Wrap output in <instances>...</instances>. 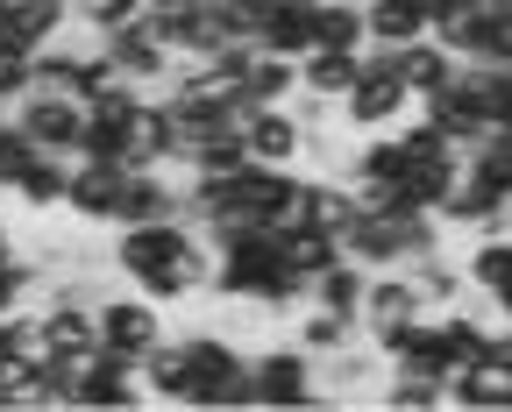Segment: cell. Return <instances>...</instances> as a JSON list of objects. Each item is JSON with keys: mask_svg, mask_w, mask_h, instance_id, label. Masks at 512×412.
Wrapping results in <instances>:
<instances>
[{"mask_svg": "<svg viewBox=\"0 0 512 412\" xmlns=\"http://www.w3.org/2000/svg\"><path fill=\"white\" fill-rule=\"evenodd\" d=\"M64 178H72V157H57V150H36L29 164H22V178L0 192V199H15L29 221H43V214H64Z\"/></svg>", "mask_w": 512, "mask_h": 412, "instance_id": "obj_13", "label": "cell"}, {"mask_svg": "<svg viewBox=\"0 0 512 412\" xmlns=\"http://www.w3.org/2000/svg\"><path fill=\"white\" fill-rule=\"evenodd\" d=\"M185 405H256L249 398V349L221 327H192L185 334Z\"/></svg>", "mask_w": 512, "mask_h": 412, "instance_id": "obj_3", "label": "cell"}, {"mask_svg": "<svg viewBox=\"0 0 512 412\" xmlns=\"http://www.w3.org/2000/svg\"><path fill=\"white\" fill-rule=\"evenodd\" d=\"M242 100H256V107H278V100H292L299 93V57H278V50H264L256 43L249 57H242Z\"/></svg>", "mask_w": 512, "mask_h": 412, "instance_id": "obj_17", "label": "cell"}, {"mask_svg": "<svg viewBox=\"0 0 512 412\" xmlns=\"http://www.w3.org/2000/svg\"><path fill=\"white\" fill-rule=\"evenodd\" d=\"M441 235L448 228L434 214H420V206H399V214H356L342 228V256H356L363 270H406V263L434 256Z\"/></svg>", "mask_w": 512, "mask_h": 412, "instance_id": "obj_2", "label": "cell"}, {"mask_svg": "<svg viewBox=\"0 0 512 412\" xmlns=\"http://www.w3.org/2000/svg\"><path fill=\"white\" fill-rule=\"evenodd\" d=\"M413 313H420V299H413V285H406V270H370L363 306H356V327H363V334H384V327H399V320H413Z\"/></svg>", "mask_w": 512, "mask_h": 412, "instance_id": "obj_15", "label": "cell"}, {"mask_svg": "<svg viewBox=\"0 0 512 412\" xmlns=\"http://www.w3.org/2000/svg\"><path fill=\"white\" fill-rule=\"evenodd\" d=\"M463 278H470L477 299H491V292L512 278V228H484V235H470V249H463Z\"/></svg>", "mask_w": 512, "mask_h": 412, "instance_id": "obj_21", "label": "cell"}, {"mask_svg": "<svg viewBox=\"0 0 512 412\" xmlns=\"http://www.w3.org/2000/svg\"><path fill=\"white\" fill-rule=\"evenodd\" d=\"M29 377H36V363H29V356L0 349V412H22V391H29Z\"/></svg>", "mask_w": 512, "mask_h": 412, "instance_id": "obj_32", "label": "cell"}, {"mask_svg": "<svg viewBox=\"0 0 512 412\" xmlns=\"http://www.w3.org/2000/svg\"><path fill=\"white\" fill-rule=\"evenodd\" d=\"M93 313H100V349H107V356H128V363H143L157 341L171 334V327H164V306H157V299H143L136 285L107 292Z\"/></svg>", "mask_w": 512, "mask_h": 412, "instance_id": "obj_6", "label": "cell"}, {"mask_svg": "<svg viewBox=\"0 0 512 412\" xmlns=\"http://www.w3.org/2000/svg\"><path fill=\"white\" fill-rule=\"evenodd\" d=\"M491 313H498V320H512V278H505V285L491 292Z\"/></svg>", "mask_w": 512, "mask_h": 412, "instance_id": "obj_33", "label": "cell"}, {"mask_svg": "<svg viewBox=\"0 0 512 412\" xmlns=\"http://www.w3.org/2000/svg\"><path fill=\"white\" fill-rule=\"evenodd\" d=\"M363 285H370V270H363L356 256H335V263L313 278V306H335V313H349V320H356V306H363Z\"/></svg>", "mask_w": 512, "mask_h": 412, "instance_id": "obj_30", "label": "cell"}, {"mask_svg": "<svg viewBox=\"0 0 512 412\" xmlns=\"http://www.w3.org/2000/svg\"><path fill=\"white\" fill-rule=\"evenodd\" d=\"M29 157H36V143H29V128L15 121V107H8V114H0V192L22 178V164H29Z\"/></svg>", "mask_w": 512, "mask_h": 412, "instance_id": "obj_31", "label": "cell"}, {"mask_svg": "<svg viewBox=\"0 0 512 412\" xmlns=\"http://www.w3.org/2000/svg\"><path fill=\"white\" fill-rule=\"evenodd\" d=\"M249 398L271 412H299L320 405V370L299 341H271V349H249Z\"/></svg>", "mask_w": 512, "mask_h": 412, "instance_id": "obj_5", "label": "cell"}, {"mask_svg": "<svg viewBox=\"0 0 512 412\" xmlns=\"http://www.w3.org/2000/svg\"><path fill=\"white\" fill-rule=\"evenodd\" d=\"M356 334H363V327H356L349 313H335V306H313V299H306V306L292 313V341H299L306 356H328V349H342V341H356Z\"/></svg>", "mask_w": 512, "mask_h": 412, "instance_id": "obj_26", "label": "cell"}, {"mask_svg": "<svg viewBox=\"0 0 512 412\" xmlns=\"http://www.w3.org/2000/svg\"><path fill=\"white\" fill-rule=\"evenodd\" d=\"M107 263H114L121 285H136V292L157 299V306H192V299H207V285H214V242L192 228L185 214H178V221L114 228Z\"/></svg>", "mask_w": 512, "mask_h": 412, "instance_id": "obj_1", "label": "cell"}, {"mask_svg": "<svg viewBox=\"0 0 512 412\" xmlns=\"http://www.w3.org/2000/svg\"><path fill=\"white\" fill-rule=\"evenodd\" d=\"M406 114H413V93H406V79H399L392 50L363 43V72H356V86L342 93V128H349V135H377V128H399Z\"/></svg>", "mask_w": 512, "mask_h": 412, "instance_id": "obj_4", "label": "cell"}, {"mask_svg": "<svg viewBox=\"0 0 512 412\" xmlns=\"http://www.w3.org/2000/svg\"><path fill=\"white\" fill-rule=\"evenodd\" d=\"M377 405H392V412H434V405H448V377L413 370V363H384Z\"/></svg>", "mask_w": 512, "mask_h": 412, "instance_id": "obj_20", "label": "cell"}, {"mask_svg": "<svg viewBox=\"0 0 512 412\" xmlns=\"http://www.w3.org/2000/svg\"><path fill=\"white\" fill-rule=\"evenodd\" d=\"M313 370H320V405H370L377 384H384V356L363 334L342 341V349H328V356H313Z\"/></svg>", "mask_w": 512, "mask_h": 412, "instance_id": "obj_7", "label": "cell"}, {"mask_svg": "<svg viewBox=\"0 0 512 412\" xmlns=\"http://www.w3.org/2000/svg\"><path fill=\"white\" fill-rule=\"evenodd\" d=\"M313 43L320 50H363L370 43L363 0H313Z\"/></svg>", "mask_w": 512, "mask_h": 412, "instance_id": "obj_25", "label": "cell"}, {"mask_svg": "<svg viewBox=\"0 0 512 412\" xmlns=\"http://www.w3.org/2000/svg\"><path fill=\"white\" fill-rule=\"evenodd\" d=\"M505 214H512V171H505Z\"/></svg>", "mask_w": 512, "mask_h": 412, "instance_id": "obj_34", "label": "cell"}, {"mask_svg": "<svg viewBox=\"0 0 512 412\" xmlns=\"http://www.w3.org/2000/svg\"><path fill=\"white\" fill-rule=\"evenodd\" d=\"M15 121L29 128V143L36 150H57V157H72L79 150V128H86V107L72 93H50V86H29L15 100Z\"/></svg>", "mask_w": 512, "mask_h": 412, "instance_id": "obj_8", "label": "cell"}, {"mask_svg": "<svg viewBox=\"0 0 512 412\" xmlns=\"http://www.w3.org/2000/svg\"><path fill=\"white\" fill-rule=\"evenodd\" d=\"M392 64H399V79H406V93L420 100V93H434V86H448V79H456V50H448L441 36H413V43H399L392 50Z\"/></svg>", "mask_w": 512, "mask_h": 412, "instance_id": "obj_16", "label": "cell"}, {"mask_svg": "<svg viewBox=\"0 0 512 412\" xmlns=\"http://www.w3.org/2000/svg\"><path fill=\"white\" fill-rule=\"evenodd\" d=\"M406 285H413L420 313H448V306H463V299H470L463 263H448L441 249H434V256H420V263H406Z\"/></svg>", "mask_w": 512, "mask_h": 412, "instance_id": "obj_18", "label": "cell"}, {"mask_svg": "<svg viewBox=\"0 0 512 412\" xmlns=\"http://www.w3.org/2000/svg\"><path fill=\"white\" fill-rule=\"evenodd\" d=\"M363 22H370L377 50H399V43L427 36V8H420V0H363Z\"/></svg>", "mask_w": 512, "mask_h": 412, "instance_id": "obj_24", "label": "cell"}, {"mask_svg": "<svg viewBox=\"0 0 512 412\" xmlns=\"http://www.w3.org/2000/svg\"><path fill=\"white\" fill-rule=\"evenodd\" d=\"M136 370H143V391L157 405H185V334H164Z\"/></svg>", "mask_w": 512, "mask_h": 412, "instance_id": "obj_27", "label": "cell"}, {"mask_svg": "<svg viewBox=\"0 0 512 412\" xmlns=\"http://www.w3.org/2000/svg\"><path fill=\"white\" fill-rule=\"evenodd\" d=\"M242 143H249L256 164H299V157H306V128H299V114L278 100V107H256V114H249Z\"/></svg>", "mask_w": 512, "mask_h": 412, "instance_id": "obj_14", "label": "cell"}, {"mask_svg": "<svg viewBox=\"0 0 512 412\" xmlns=\"http://www.w3.org/2000/svg\"><path fill=\"white\" fill-rule=\"evenodd\" d=\"M36 327H43V356H64V363L100 356V313L86 299H36Z\"/></svg>", "mask_w": 512, "mask_h": 412, "instance_id": "obj_11", "label": "cell"}, {"mask_svg": "<svg viewBox=\"0 0 512 412\" xmlns=\"http://www.w3.org/2000/svg\"><path fill=\"white\" fill-rule=\"evenodd\" d=\"M143 370L128 363V356H86L79 377H72V405H93V412H128V405H143Z\"/></svg>", "mask_w": 512, "mask_h": 412, "instance_id": "obj_10", "label": "cell"}, {"mask_svg": "<svg viewBox=\"0 0 512 412\" xmlns=\"http://www.w3.org/2000/svg\"><path fill=\"white\" fill-rule=\"evenodd\" d=\"M356 72H363V50H320V43H313V50L299 57V93L342 107V93L356 86Z\"/></svg>", "mask_w": 512, "mask_h": 412, "instance_id": "obj_19", "label": "cell"}, {"mask_svg": "<svg viewBox=\"0 0 512 412\" xmlns=\"http://www.w3.org/2000/svg\"><path fill=\"white\" fill-rule=\"evenodd\" d=\"M278 256H285V270H299V278L313 285L320 270L342 256V242H335L328 228H285V235H278Z\"/></svg>", "mask_w": 512, "mask_h": 412, "instance_id": "obj_29", "label": "cell"}, {"mask_svg": "<svg viewBox=\"0 0 512 412\" xmlns=\"http://www.w3.org/2000/svg\"><path fill=\"white\" fill-rule=\"evenodd\" d=\"M448 405H463V412H512V377L491 370V363H463V370H448Z\"/></svg>", "mask_w": 512, "mask_h": 412, "instance_id": "obj_22", "label": "cell"}, {"mask_svg": "<svg viewBox=\"0 0 512 412\" xmlns=\"http://www.w3.org/2000/svg\"><path fill=\"white\" fill-rule=\"evenodd\" d=\"M15 43L22 50H43V43H57L64 29H72V0H15Z\"/></svg>", "mask_w": 512, "mask_h": 412, "instance_id": "obj_28", "label": "cell"}, {"mask_svg": "<svg viewBox=\"0 0 512 412\" xmlns=\"http://www.w3.org/2000/svg\"><path fill=\"white\" fill-rule=\"evenodd\" d=\"M192 178H228V171H242L249 164V143H242V135L235 128H207V135H192V143H185V157H178Z\"/></svg>", "mask_w": 512, "mask_h": 412, "instance_id": "obj_23", "label": "cell"}, {"mask_svg": "<svg viewBox=\"0 0 512 412\" xmlns=\"http://www.w3.org/2000/svg\"><path fill=\"white\" fill-rule=\"evenodd\" d=\"M100 50H107V64H114L121 79H136V86H150V93L171 79V50L150 36V22H143V15L128 22V29H107V36H100Z\"/></svg>", "mask_w": 512, "mask_h": 412, "instance_id": "obj_12", "label": "cell"}, {"mask_svg": "<svg viewBox=\"0 0 512 412\" xmlns=\"http://www.w3.org/2000/svg\"><path fill=\"white\" fill-rule=\"evenodd\" d=\"M121 178H128V164L72 157V178H64V214H72L79 228H114V206H121Z\"/></svg>", "mask_w": 512, "mask_h": 412, "instance_id": "obj_9", "label": "cell"}]
</instances>
